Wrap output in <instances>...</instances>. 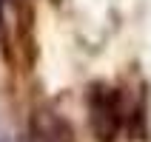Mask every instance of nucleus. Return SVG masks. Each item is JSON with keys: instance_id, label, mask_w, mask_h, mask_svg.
<instances>
[{"instance_id": "nucleus-1", "label": "nucleus", "mask_w": 151, "mask_h": 142, "mask_svg": "<svg viewBox=\"0 0 151 142\" xmlns=\"http://www.w3.org/2000/svg\"><path fill=\"white\" fill-rule=\"evenodd\" d=\"M91 119H94V128L100 134L103 142H111L117 139L126 128H131V119L134 114L126 108V100L114 91H97L91 97Z\"/></svg>"}]
</instances>
